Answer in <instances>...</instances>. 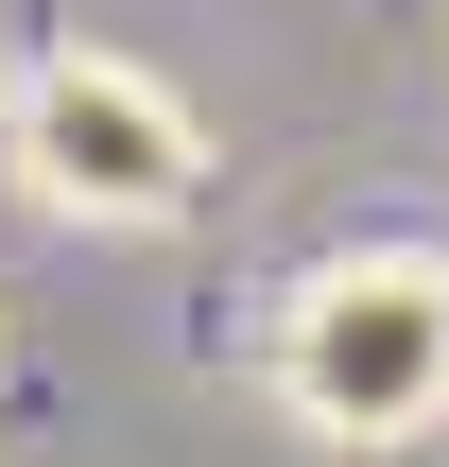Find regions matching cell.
Listing matches in <instances>:
<instances>
[{
    "label": "cell",
    "mask_w": 449,
    "mask_h": 467,
    "mask_svg": "<svg viewBox=\"0 0 449 467\" xmlns=\"http://www.w3.org/2000/svg\"><path fill=\"white\" fill-rule=\"evenodd\" d=\"M277 416L329 451H398L449 416V260L433 243H346L277 295Z\"/></svg>",
    "instance_id": "1"
},
{
    "label": "cell",
    "mask_w": 449,
    "mask_h": 467,
    "mask_svg": "<svg viewBox=\"0 0 449 467\" xmlns=\"http://www.w3.org/2000/svg\"><path fill=\"white\" fill-rule=\"evenodd\" d=\"M17 173L69 208V225H173L208 191V121L138 69V52H35L17 69Z\"/></svg>",
    "instance_id": "2"
}]
</instances>
